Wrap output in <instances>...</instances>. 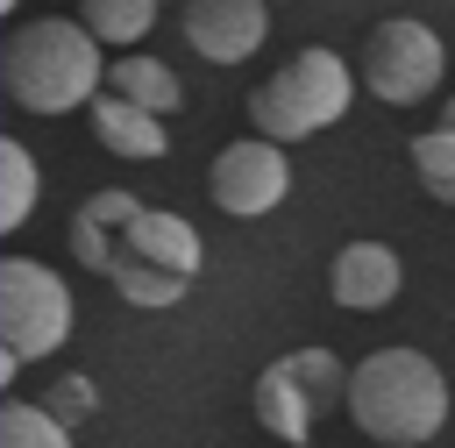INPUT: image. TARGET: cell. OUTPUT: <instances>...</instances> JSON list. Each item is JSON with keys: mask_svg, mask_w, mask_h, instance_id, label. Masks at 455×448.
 <instances>
[{"mask_svg": "<svg viewBox=\"0 0 455 448\" xmlns=\"http://www.w3.org/2000/svg\"><path fill=\"white\" fill-rule=\"evenodd\" d=\"M0 85L21 114H71V107H92L107 92V57L92 43L85 21H21L7 43H0Z\"/></svg>", "mask_w": 455, "mask_h": 448, "instance_id": "cell-1", "label": "cell"}, {"mask_svg": "<svg viewBox=\"0 0 455 448\" xmlns=\"http://www.w3.org/2000/svg\"><path fill=\"white\" fill-rule=\"evenodd\" d=\"M348 420L384 448H427L448 420V377L419 348H377L348 370Z\"/></svg>", "mask_w": 455, "mask_h": 448, "instance_id": "cell-2", "label": "cell"}, {"mask_svg": "<svg viewBox=\"0 0 455 448\" xmlns=\"http://www.w3.org/2000/svg\"><path fill=\"white\" fill-rule=\"evenodd\" d=\"M348 100H355V71L334 57V50H299L291 64H277L256 92H249V121H256V135L263 142H306V135H320V128H334L341 114H348Z\"/></svg>", "mask_w": 455, "mask_h": 448, "instance_id": "cell-3", "label": "cell"}, {"mask_svg": "<svg viewBox=\"0 0 455 448\" xmlns=\"http://www.w3.org/2000/svg\"><path fill=\"white\" fill-rule=\"evenodd\" d=\"M71 284L36 263V256H7L0 263V377H14L36 356H57L71 334Z\"/></svg>", "mask_w": 455, "mask_h": 448, "instance_id": "cell-4", "label": "cell"}, {"mask_svg": "<svg viewBox=\"0 0 455 448\" xmlns=\"http://www.w3.org/2000/svg\"><path fill=\"white\" fill-rule=\"evenodd\" d=\"M249 398H256L263 434L306 441V434L320 427V412L348 405V370H341L334 348H291V356H277V363L256 370V391H249Z\"/></svg>", "mask_w": 455, "mask_h": 448, "instance_id": "cell-5", "label": "cell"}, {"mask_svg": "<svg viewBox=\"0 0 455 448\" xmlns=\"http://www.w3.org/2000/svg\"><path fill=\"white\" fill-rule=\"evenodd\" d=\"M441 71H448L441 36H434L427 21H412V14L377 21L370 43H363V85H370L384 107H419V100H434Z\"/></svg>", "mask_w": 455, "mask_h": 448, "instance_id": "cell-6", "label": "cell"}, {"mask_svg": "<svg viewBox=\"0 0 455 448\" xmlns=\"http://www.w3.org/2000/svg\"><path fill=\"white\" fill-rule=\"evenodd\" d=\"M206 192L228 220H256V213H277L284 192H291V164L277 142L263 135H242L228 149H213V171H206Z\"/></svg>", "mask_w": 455, "mask_h": 448, "instance_id": "cell-7", "label": "cell"}, {"mask_svg": "<svg viewBox=\"0 0 455 448\" xmlns=\"http://www.w3.org/2000/svg\"><path fill=\"white\" fill-rule=\"evenodd\" d=\"M178 28L206 64H249L270 36V7L263 0H185Z\"/></svg>", "mask_w": 455, "mask_h": 448, "instance_id": "cell-8", "label": "cell"}, {"mask_svg": "<svg viewBox=\"0 0 455 448\" xmlns=\"http://www.w3.org/2000/svg\"><path fill=\"white\" fill-rule=\"evenodd\" d=\"M398 284H405V263H398L391 242H348V249H334V263H327V292H334V306H348V313L391 306Z\"/></svg>", "mask_w": 455, "mask_h": 448, "instance_id": "cell-9", "label": "cell"}, {"mask_svg": "<svg viewBox=\"0 0 455 448\" xmlns=\"http://www.w3.org/2000/svg\"><path fill=\"white\" fill-rule=\"evenodd\" d=\"M114 256H128V263H149V270H164V277L192 284L206 249H199V228H192L185 213H164V206H149V213L128 228V242H121Z\"/></svg>", "mask_w": 455, "mask_h": 448, "instance_id": "cell-10", "label": "cell"}, {"mask_svg": "<svg viewBox=\"0 0 455 448\" xmlns=\"http://www.w3.org/2000/svg\"><path fill=\"white\" fill-rule=\"evenodd\" d=\"M149 206L135 199V192H121V185H107V192H92L85 206H78V220H71V256L85 263V270H100L107 277V263H114V249L128 242V228L142 220Z\"/></svg>", "mask_w": 455, "mask_h": 448, "instance_id": "cell-11", "label": "cell"}, {"mask_svg": "<svg viewBox=\"0 0 455 448\" xmlns=\"http://www.w3.org/2000/svg\"><path fill=\"white\" fill-rule=\"evenodd\" d=\"M85 114H92V135H100V149H114V156H128V164H156V156L171 149L164 121H156V114H142V107H128L121 92H100Z\"/></svg>", "mask_w": 455, "mask_h": 448, "instance_id": "cell-12", "label": "cell"}, {"mask_svg": "<svg viewBox=\"0 0 455 448\" xmlns=\"http://www.w3.org/2000/svg\"><path fill=\"white\" fill-rule=\"evenodd\" d=\"M107 92H121L128 107H142V114H171V107H185V85H178V71L164 64V57H114L107 64Z\"/></svg>", "mask_w": 455, "mask_h": 448, "instance_id": "cell-13", "label": "cell"}, {"mask_svg": "<svg viewBox=\"0 0 455 448\" xmlns=\"http://www.w3.org/2000/svg\"><path fill=\"white\" fill-rule=\"evenodd\" d=\"M78 21L92 28V43H100V50H128V43H142V36H149L156 0H78Z\"/></svg>", "mask_w": 455, "mask_h": 448, "instance_id": "cell-14", "label": "cell"}, {"mask_svg": "<svg viewBox=\"0 0 455 448\" xmlns=\"http://www.w3.org/2000/svg\"><path fill=\"white\" fill-rule=\"evenodd\" d=\"M405 156H412V171H419V185L441 199V206H455V128H419L412 142H405Z\"/></svg>", "mask_w": 455, "mask_h": 448, "instance_id": "cell-15", "label": "cell"}, {"mask_svg": "<svg viewBox=\"0 0 455 448\" xmlns=\"http://www.w3.org/2000/svg\"><path fill=\"white\" fill-rule=\"evenodd\" d=\"M0 448H71V427H64L50 405L7 398V412H0Z\"/></svg>", "mask_w": 455, "mask_h": 448, "instance_id": "cell-16", "label": "cell"}, {"mask_svg": "<svg viewBox=\"0 0 455 448\" xmlns=\"http://www.w3.org/2000/svg\"><path fill=\"white\" fill-rule=\"evenodd\" d=\"M28 206H36V156L7 135V142H0V228L14 235V228L28 220Z\"/></svg>", "mask_w": 455, "mask_h": 448, "instance_id": "cell-17", "label": "cell"}, {"mask_svg": "<svg viewBox=\"0 0 455 448\" xmlns=\"http://www.w3.org/2000/svg\"><path fill=\"white\" fill-rule=\"evenodd\" d=\"M107 284L128 299V306H142V313H156V306H178L192 284H178V277H164V270H149V263H128V256H114L107 263Z\"/></svg>", "mask_w": 455, "mask_h": 448, "instance_id": "cell-18", "label": "cell"}, {"mask_svg": "<svg viewBox=\"0 0 455 448\" xmlns=\"http://www.w3.org/2000/svg\"><path fill=\"white\" fill-rule=\"evenodd\" d=\"M92 405H100V398H92V377H78V370H71V377H57V391H50V412H57L64 427H71V420H85Z\"/></svg>", "mask_w": 455, "mask_h": 448, "instance_id": "cell-19", "label": "cell"}, {"mask_svg": "<svg viewBox=\"0 0 455 448\" xmlns=\"http://www.w3.org/2000/svg\"><path fill=\"white\" fill-rule=\"evenodd\" d=\"M441 128H455V100H448V107H441Z\"/></svg>", "mask_w": 455, "mask_h": 448, "instance_id": "cell-20", "label": "cell"}, {"mask_svg": "<svg viewBox=\"0 0 455 448\" xmlns=\"http://www.w3.org/2000/svg\"><path fill=\"white\" fill-rule=\"evenodd\" d=\"M14 7H21V0H0V14H14Z\"/></svg>", "mask_w": 455, "mask_h": 448, "instance_id": "cell-21", "label": "cell"}]
</instances>
